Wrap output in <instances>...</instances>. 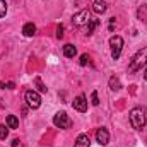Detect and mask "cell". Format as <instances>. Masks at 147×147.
<instances>
[{
    "label": "cell",
    "instance_id": "6da1fadb",
    "mask_svg": "<svg viewBox=\"0 0 147 147\" xmlns=\"http://www.w3.org/2000/svg\"><path fill=\"white\" fill-rule=\"evenodd\" d=\"M144 65H147V46H144L142 50H139L132 57L130 65H128V74H135L137 70H140Z\"/></svg>",
    "mask_w": 147,
    "mask_h": 147
},
{
    "label": "cell",
    "instance_id": "7a4b0ae2",
    "mask_svg": "<svg viewBox=\"0 0 147 147\" xmlns=\"http://www.w3.org/2000/svg\"><path fill=\"white\" fill-rule=\"evenodd\" d=\"M130 125L135 130H142L146 125V111L142 108H134L130 111Z\"/></svg>",
    "mask_w": 147,
    "mask_h": 147
},
{
    "label": "cell",
    "instance_id": "3957f363",
    "mask_svg": "<svg viewBox=\"0 0 147 147\" xmlns=\"http://www.w3.org/2000/svg\"><path fill=\"white\" fill-rule=\"evenodd\" d=\"M53 125H55L57 128L67 130V128L72 127V120L69 118V115H67L65 111H60V113H57V115L53 116Z\"/></svg>",
    "mask_w": 147,
    "mask_h": 147
},
{
    "label": "cell",
    "instance_id": "277c9868",
    "mask_svg": "<svg viewBox=\"0 0 147 147\" xmlns=\"http://www.w3.org/2000/svg\"><path fill=\"white\" fill-rule=\"evenodd\" d=\"M89 21H91V12H89L87 9L79 10L77 14H74V17H72L74 26H77V28H82V26L89 24Z\"/></svg>",
    "mask_w": 147,
    "mask_h": 147
},
{
    "label": "cell",
    "instance_id": "5b68a950",
    "mask_svg": "<svg viewBox=\"0 0 147 147\" xmlns=\"http://www.w3.org/2000/svg\"><path fill=\"white\" fill-rule=\"evenodd\" d=\"M24 99H26L28 106H29V108H33V110H36V108L41 106V96L38 94L34 89L26 91V92H24Z\"/></svg>",
    "mask_w": 147,
    "mask_h": 147
},
{
    "label": "cell",
    "instance_id": "8992f818",
    "mask_svg": "<svg viewBox=\"0 0 147 147\" xmlns=\"http://www.w3.org/2000/svg\"><path fill=\"white\" fill-rule=\"evenodd\" d=\"M110 45H111V57H113V60H118V58H120V55H121L123 39H121L120 36H111Z\"/></svg>",
    "mask_w": 147,
    "mask_h": 147
},
{
    "label": "cell",
    "instance_id": "52a82bcc",
    "mask_svg": "<svg viewBox=\"0 0 147 147\" xmlns=\"http://www.w3.org/2000/svg\"><path fill=\"white\" fill-rule=\"evenodd\" d=\"M96 140H98V144L99 146H106L108 142H110V132L106 130V128H98V132H96Z\"/></svg>",
    "mask_w": 147,
    "mask_h": 147
},
{
    "label": "cell",
    "instance_id": "ba28073f",
    "mask_svg": "<svg viewBox=\"0 0 147 147\" xmlns=\"http://www.w3.org/2000/svg\"><path fill=\"white\" fill-rule=\"evenodd\" d=\"M74 108L77 111H80V113L87 111V101H86V96L84 94H80V96H77L74 99Z\"/></svg>",
    "mask_w": 147,
    "mask_h": 147
},
{
    "label": "cell",
    "instance_id": "9c48e42d",
    "mask_svg": "<svg viewBox=\"0 0 147 147\" xmlns=\"http://www.w3.org/2000/svg\"><path fill=\"white\" fill-rule=\"evenodd\" d=\"M106 9H108V5H106L105 0H94V3H92V10H94L96 14H105Z\"/></svg>",
    "mask_w": 147,
    "mask_h": 147
},
{
    "label": "cell",
    "instance_id": "30bf717a",
    "mask_svg": "<svg viewBox=\"0 0 147 147\" xmlns=\"http://www.w3.org/2000/svg\"><path fill=\"white\" fill-rule=\"evenodd\" d=\"M22 34L26 38H31L36 34V26L33 24V22H28V24H24V28H22Z\"/></svg>",
    "mask_w": 147,
    "mask_h": 147
},
{
    "label": "cell",
    "instance_id": "8fae6325",
    "mask_svg": "<svg viewBox=\"0 0 147 147\" xmlns=\"http://www.w3.org/2000/svg\"><path fill=\"white\" fill-rule=\"evenodd\" d=\"M91 146V140H89V137L87 135H79L77 137V140H75V144H74V147H89Z\"/></svg>",
    "mask_w": 147,
    "mask_h": 147
},
{
    "label": "cell",
    "instance_id": "7c38bea8",
    "mask_svg": "<svg viewBox=\"0 0 147 147\" xmlns=\"http://www.w3.org/2000/svg\"><path fill=\"white\" fill-rule=\"evenodd\" d=\"M63 55H65L67 58H74V57L77 55V48H75L74 45H70V43H67V45L63 46Z\"/></svg>",
    "mask_w": 147,
    "mask_h": 147
},
{
    "label": "cell",
    "instance_id": "4fadbf2b",
    "mask_svg": "<svg viewBox=\"0 0 147 147\" xmlns=\"http://www.w3.org/2000/svg\"><path fill=\"white\" fill-rule=\"evenodd\" d=\"M7 127L9 128H19V120L14 115H9L7 116Z\"/></svg>",
    "mask_w": 147,
    "mask_h": 147
},
{
    "label": "cell",
    "instance_id": "5bb4252c",
    "mask_svg": "<svg viewBox=\"0 0 147 147\" xmlns=\"http://www.w3.org/2000/svg\"><path fill=\"white\" fill-rule=\"evenodd\" d=\"M110 87L113 91H120V89H121V82H120L118 77H111L110 79Z\"/></svg>",
    "mask_w": 147,
    "mask_h": 147
},
{
    "label": "cell",
    "instance_id": "9a60e30c",
    "mask_svg": "<svg viewBox=\"0 0 147 147\" xmlns=\"http://www.w3.org/2000/svg\"><path fill=\"white\" fill-rule=\"evenodd\" d=\"M98 26H99V19H91L89 24H87V34H92Z\"/></svg>",
    "mask_w": 147,
    "mask_h": 147
},
{
    "label": "cell",
    "instance_id": "2e32d148",
    "mask_svg": "<svg viewBox=\"0 0 147 147\" xmlns=\"http://www.w3.org/2000/svg\"><path fill=\"white\" fill-rule=\"evenodd\" d=\"M137 16H139V19H140V21H144V22L147 24V5H142V7L139 9Z\"/></svg>",
    "mask_w": 147,
    "mask_h": 147
},
{
    "label": "cell",
    "instance_id": "e0dca14e",
    "mask_svg": "<svg viewBox=\"0 0 147 147\" xmlns=\"http://www.w3.org/2000/svg\"><path fill=\"white\" fill-rule=\"evenodd\" d=\"M34 84H36V87H38V91H39V92H46V86L43 84L41 77H34Z\"/></svg>",
    "mask_w": 147,
    "mask_h": 147
},
{
    "label": "cell",
    "instance_id": "ac0fdd59",
    "mask_svg": "<svg viewBox=\"0 0 147 147\" xmlns=\"http://www.w3.org/2000/svg\"><path fill=\"white\" fill-rule=\"evenodd\" d=\"M7 14V2L5 0H0V19Z\"/></svg>",
    "mask_w": 147,
    "mask_h": 147
},
{
    "label": "cell",
    "instance_id": "d6986e66",
    "mask_svg": "<svg viewBox=\"0 0 147 147\" xmlns=\"http://www.w3.org/2000/svg\"><path fill=\"white\" fill-rule=\"evenodd\" d=\"M7 135H9L7 127H5V125H0V139H2V140H5V139H7Z\"/></svg>",
    "mask_w": 147,
    "mask_h": 147
},
{
    "label": "cell",
    "instance_id": "ffe728a7",
    "mask_svg": "<svg viewBox=\"0 0 147 147\" xmlns=\"http://www.w3.org/2000/svg\"><path fill=\"white\" fill-rule=\"evenodd\" d=\"M91 103H92L94 106L99 105V98H98V92H96V91H92V94H91Z\"/></svg>",
    "mask_w": 147,
    "mask_h": 147
},
{
    "label": "cell",
    "instance_id": "44dd1931",
    "mask_svg": "<svg viewBox=\"0 0 147 147\" xmlns=\"http://www.w3.org/2000/svg\"><path fill=\"white\" fill-rule=\"evenodd\" d=\"M57 38H58V39H62V38H63V26H62V24L57 28Z\"/></svg>",
    "mask_w": 147,
    "mask_h": 147
},
{
    "label": "cell",
    "instance_id": "7402d4cb",
    "mask_svg": "<svg viewBox=\"0 0 147 147\" xmlns=\"http://www.w3.org/2000/svg\"><path fill=\"white\" fill-rule=\"evenodd\" d=\"M89 63V55H82L80 57V65L84 67V65H87Z\"/></svg>",
    "mask_w": 147,
    "mask_h": 147
},
{
    "label": "cell",
    "instance_id": "603a6c76",
    "mask_svg": "<svg viewBox=\"0 0 147 147\" xmlns=\"http://www.w3.org/2000/svg\"><path fill=\"white\" fill-rule=\"evenodd\" d=\"M0 87L2 89H14L16 86H14V82H7V84H0Z\"/></svg>",
    "mask_w": 147,
    "mask_h": 147
},
{
    "label": "cell",
    "instance_id": "cb8c5ba5",
    "mask_svg": "<svg viewBox=\"0 0 147 147\" xmlns=\"http://www.w3.org/2000/svg\"><path fill=\"white\" fill-rule=\"evenodd\" d=\"M144 79L147 80V69H146V72H144Z\"/></svg>",
    "mask_w": 147,
    "mask_h": 147
}]
</instances>
